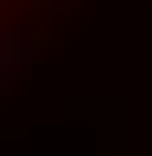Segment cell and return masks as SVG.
I'll use <instances>...</instances> for the list:
<instances>
[{"instance_id": "cell-1", "label": "cell", "mask_w": 152, "mask_h": 156, "mask_svg": "<svg viewBox=\"0 0 152 156\" xmlns=\"http://www.w3.org/2000/svg\"><path fill=\"white\" fill-rule=\"evenodd\" d=\"M27 20H35L31 16V0H0V43L8 35H16Z\"/></svg>"}]
</instances>
